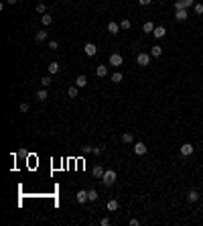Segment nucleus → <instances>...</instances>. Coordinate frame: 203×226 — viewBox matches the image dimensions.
Segmentation results:
<instances>
[{
	"label": "nucleus",
	"instance_id": "obj_20",
	"mask_svg": "<svg viewBox=\"0 0 203 226\" xmlns=\"http://www.w3.org/2000/svg\"><path fill=\"white\" fill-rule=\"evenodd\" d=\"M35 39H37V41H39V43H43V41L45 39H47V31H39V33H37V35H35Z\"/></svg>",
	"mask_w": 203,
	"mask_h": 226
},
{
	"label": "nucleus",
	"instance_id": "obj_25",
	"mask_svg": "<svg viewBox=\"0 0 203 226\" xmlns=\"http://www.w3.org/2000/svg\"><path fill=\"white\" fill-rule=\"evenodd\" d=\"M130 27H132V23H130V20H128V19H124V20H120V29H124V31H128V29H130Z\"/></svg>",
	"mask_w": 203,
	"mask_h": 226
},
{
	"label": "nucleus",
	"instance_id": "obj_21",
	"mask_svg": "<svg viewBox=\"0 0 203 226\" xmlns=\"http://www.w3.org/2000/svg\"><path fill=\"white\" fill-rule=\"evenodd\" d=\"M41 23H43V27H49V25H51V23H53V19H51V16H49L47 12H45V15L41 16Z\"/></svg>",
	"mask_w": 203,
	"mask_h": 226
},
{
	"label": "nucleus",
	"instance_id": "obj_16",
	"mask_svg": "<svg viewBox=\"0 0 203 226\" xmlns=\"http://www.w3.org/2000/svg\"><path fill=\"white\" fill-rule=\"evenodd\" d=\"M96 74L100 75V78H104V75H108V65H97Z\"/></svg>",
	"mask_w": 203,
	"mask_h": 226
},
{
	"label": "nucleus",
	"instance_id": "obj_33",
	"mask_svg": "<svg viewBox=\"0 0 203 226\" xmlns=\"http://www.w3.org/2000/svg\"><path fill=\"white\" fill-rule=\"evenodd\" d=\"M57 47H59V43H57V41H49V49H57Z\"/></svg>",
	"mask_w": 203,
	"mask_h": 226
},
{
	"label": "nucleus",
	"instance_id": "obj_17",
	"mask_svg": "<svg viewBox=\"0 0 203 226\" xmlns=\"http://www.w3.org/2000/svg\"><path fill=\"white\" fill-rule=\"evenodd\" d=\"M47 98H49L47 90H39V92H37V100H39V102H45Z\"/></svg>",
	"mask_w": 203,
	"mask_h": 226
},
{
	"label": "nucleus",
	"instance_id": "obj_27",
	"mask_svg": "<svg viewBox=\"0 0 203 226\" xmlns=\"http://www.w3.org/2000/svg\"><path fill=\"white\" fill-rule=\"evenodd\" d=\"M87 198H89V202H96L97 200V192L96 190H89V192H87Z\"/></svg>",
	"mask_w": 203,
	"mask_h": 226
},
{
	"label": "nucleus",
	"instance_id": "obj_31",
	"mask_svg": "<svg viewBox=\"0 0 203 226\" xmlns=\"http://www.w3.org/2000/svg\"><path fill=\"white\" fill-rule=\"evenodd\" d=\"M195 15H203V4H195Z\"/></svg>",
	"mask_w": 203,
	"mask_h": 226
},
{
	"label": "nucleus",
	"instance_id": "obj_1",
	"mask_svg": "<svg viewBox=\"0 0 203 226\" xmlns=\"http://www.w3.org/2000/svg\"><path fill=\"white\" fill-rule=\"evenodd\" d=\"M116 171H114V169H108L106 173H104V177H102V183H104V185L106 187H110V185H114V183H116Z\"/></svg>",
	"mask_w": 203,
	"mask_h": 226
},
{
	"label": "nucleus",
	"instance_id": "obj_14",
	"mask_svg": "<svg viewBox=\"0 0 203 226\" xmlns=\"http://www.w3.org/2000/svg\"><path fill=\"white\" fill-rule=\"evenodd\" d=\"M75 86H77V88H85V86H87V78H85V75H77Z\"/></svg>",
	"mask_w": 203,
	"mask_h": 226
},
{
	"label": "nucleus",
	"instance_id": "obj_2",
	"mask_svg": "<svg viewBox=\"0 0 203 226\" xmlns=\"http://www.w3.org/2000/svg\"><path fill=\"white\" fill-rule=\"evenodd\" d=\"M181 155H183V157H189V155H193V151H195V147L193 145H191V143H183V145H181Z\"/></svg>",
	"mask_w": 203,
	"mask_h": 226
},
{
	"label": "nucleus",
	"instance_id": "obj_12",
	"mask_svg": "<svg viewBox=\"0 0 203 226\" xmlns=\"http://www.w3.org/2000/svg\"><path fill=\"white\" fill-rule=\"evenodd\" d=\"M89 198H87V192L85 190H79L77 192V204H83V202H87Z\"/></svg>",
	"mask_w": 203,
	"mask_h": 226
},
{
	"label": "nucleus",
	"instance_id": "obj_34",
	"mask_svg": "<svg viewBox=\"0 0 203 226\" xmlns=\"http://www.w3.org/2000/svg\"><path fill=\"white\" fill-rule=\"evenodd\" d=\"M29 108H31V106H29L27 102H24V104H20V112H29Z\"/></svg>",
	"mask_w": 203,
	"mask_h": 226
},
{
	"label": "nucleus",
	"instance_id": "obj_11",
	"mask_svg": "<svg viewBox=\"0 0 203 226\" xmlns=\"http://www.w3.org/2000/svg\"><path fill=\"white\" fill-rule=\"evenodd\" d=\"M197 200H199V194L195 192V190H191V192L187 194V202H189V204H195Z\"/></svg>",
	"mask_w": 203,
	"mask_h": 226
},
{
	"label": "nucleus",
	"instance_id": "obj_18",
	"mask_svg": "<svg viewBox=\"0 0 203 226\" xmlns=\"http://www.w3.org/2000/svg\"><path fill=\"white\" fill-rule=\"evenodd\" d=\"M132 141H134V137H132V133H124V134H122V143H124V145H130Z\"/></svg>",
	"mask_w": 203,
	"mask_h": 226
},
{
	"label": "nucleus",
	"instance_id": "obj_29",
	"mask_svg": "<svg viewBox=\"0 0 203 226\" xmlns=\"http://www.w3.org/2000/svg\"><path fill=\"white\" fill-rule=\"evenodd\" d=\"M37 12H41V15H45V12H47V6H45L43 2H39V4H37Z\"/></svg>",
	"mask_w": 203,
	"mask_h": 226
},
{
	"label": "nucleus",
	"instance_id": "obj_23",
	"mask_svg": "<svg viewBox=\"0 0 203 226\" xmlns=\"http://www.w3.org/2000/svg\"><path fill=\"white\" fill-rule=\"evenodd\" d=\"M67 96L69 98H77V86H71V88L67 90Z\"/></svg>",
	"mask_w": 203,
	"mask_h": 226
},
{
	"label": "nucleus",
	"instance_id": "obj_7",
	"mask_svg": "<svg viewBox=\"0 0 203 226\" xmlns=\"http://www.w3.org/2000/svg\"><path fill=\"white\" fill-rule=\"evenodd\" d=\"M83 51H85V55H87V57H93V55L97 53V47H96L93 43H87L85 47H83Z\"/></svg>",
	"mask_w": 203,
	"mask_h": 226
},
{
	"label": "nucleus",
	"instance_id": "obj_37",
	"mask_svg": "<svg viewBox=\"0 0 203 226\" xmlns=\"http://www.w3.org/2000/svg\"><path fill=\"white\" fill-rule=\"evenodd\" d=\"M138 224H140V220H136V218H132V220H130V226H138Z\"/></svg>",
	"mask_w": 203,
	"mask_h": 226
},
{
	"label": "nucleus",
	"instance_id": "obj_22",
	"mask_svg": "<svg viewBox=\"0 0 203 226\" xmlns=\"http://www.w3.org/2000/svg\"><path fill=\"white\" fill-rule=\"evenodd\" d=\"M122 79H124V75H122L120 71H116V74H112V82H114V84H120Z\"/></svg>",
	"mask_w": 203,
	"mask_h": 226
},
{
	"label": "nucleus",
	"instance_id": "obj_9",
	"mask_svg": "<svg viewBox=\"0 0 203 226\" xmlns=\"http://www.w3.org/2000/svg\"><path fill=\"white\" fill-rule=\"evenodd\" d=\"M187 16H189V12L185 8H181V10H175V19L177 20H181V23H183V20H187Z\"/></svg>",
	"mask_w": 203,
	"mask_h": 226
},
{
	"label": "nucleus",
	"instance_id": "obj_19",
	"mask_svg": "<svg viewBox=\"0 0 203 226\" xmlns=\"http://www.w3.org/2000/svg\"><path fill=\"white\" fill-rule=\"evenodd\" d=\"M59 71V63L57 61H51V63H49V74L53 75V74H57Z\"/></svg>",
	"mask_w": 203,
	"mask_h": 226
},
{
	"label": "nucleus",
	"instance_id": "obj_10",
	"mask_svg": "<svg viewBox=\"0 0 203 226\" xmlns=\"http://www.w3.org/2000/svg\"><path fill=\"white\" fill-rule=\"evenodd\" d=\"M146 151H148V149H146L144 143H136L134 145V153L136 155H146Z\"/></svg>",
	"mask_w": 203,
	"mask_h": 226
},
{
	"label": "nucleus",
	"instance_id": "obj_6",
	"mask_svg": "<svg viewBox=\"0 0 203 226\" xmlns=\"http://www.w3.org/2000/svg\"><path fill=\"white\" fill-rule=\"evenodd\" d=\"M164 35H167V29H164L163 25L155 27V31H152V37H155V39H163Z\"/></svg>",
	"mask_w": 203,
	"mask_h": 226
},
{
	"label": "nucleus",
	"instance_id": "obj_35",
	"mask_svg": "<svg viewBox=\"0 0 203 226\" xmlns=\"http://www.w3.org/2000/svg\"><path fill=\"white\" fill-rule=\"evenodd\" d=\"M100 224H102V226H110V218H102Z\"/></svg>",
	"mask_w": 203,
	"mask_h": 226
},
{
	"label": "nucleus",
	"instance_id": "obj_15",
	"mask_svg": "<svg viewBox=\"0 0 203 226\" xmlns=\"http://www.w3.org/2000/svg\"><path fill=\"white\" fill-rule=\"evenodd\" d=\"M150 55H152V57H160V55H163V47H160V45H155V47L150 49Z\"/></svg>",
	"mask_w": 203,
	"mask_h": 226
},
{
	"label": "nucleus",
	"instance_id": "obj_8",
	"mask_svg": "<svg viewBox=\"0 0 203 226\" xmlns=\"http://www.w3.org/2000/svg\"><path fill=\"white\" fill-rule=\"evenodd\" d=\"M108 31H110V35H118V33H120V23L110 20V23H108Z\"/></svg>",
	"mask_w": 203,
	"mask_h": 226
},
{
	"label": "nucleus",
	"instance_id": "obj_39",
	"mask_svg": "<svg viewBox=\"0 0 203 226\" xmlns=\"http://www.w3.org/2000/svg\"><path fill=\"white\" fill-rule=\"evenodd\" d=\"M65 2H71V0H65Z\"/></svg>",
	"mask_w": 203,
	"mask_h": 226
},
{
	"label": "nucleus",
	"instance_id": "obj_24",
	"mask_svg": "<svg viewBox=\"0 0 203 226\" xmlns=\"http://www.w3.org/2000/svg\"><path fill=\"white\" fill-rule=\"evenodd\" d=\"M104 173H106V171H104L100 165H97V167H93V177H100V179H102V177H104Z\"/></svg>",
	"mask_w": 203,
	"mask_h": 226
},
{
	"label": "nucleus",
	"instance_id": "obj_32",
	"mask_svg": "<svg viewBox=\"0 0 203 226\" xmlns=\"http://www.w3.org/2000/svg\"><path fill=\"white\" fill-rule=\"evenodd\" d=\"M102 153H104V147H93V155H102Z\"/></svg>",
	"mask_w": 203,
	"mask_h": 226
},
{
	"label": "nucleus",
	"instance_id": "obj_3",
	"mask_svg": "<svg viewBox=\"0 0 203 226\" xmlns=\"http://www.w3.org/2000/svg\"><path fill=\"white\" fill-rule=\"evenodd\" d=\"M136 63L142 65V67H146V65L150 63V55L148 53H138L136 55Z\"/></svg>",
	"mask_w": 203,
	"mask_h": 226
},
{
	"label": "nucleus",
	"instance_id": "obj_36",
	"mask_svg": "<svg viewBox=\"0 0 203 226\" xmlns=\"http://www.w3.org/2000/svg\"><path fill=\"white\" fill-rule=\"evenodd\" d=\"M138 2H140V6H148L152 0H138Z\"/></svg>",
	"mask_w": 203,
	"mask_h": 226
},
{
	"label": "nucleus",
	"instance_id": "obj_26",
	"mask_svg": "<svg viewBox=\"0 0 203 226\" xmlns=\"http://www.w3.org/2000/svg\"><path fill=\"white\" fill-rule=\"evenodd\" d=\"M142 29H144V33H150V35H152V31H155V25H152V23H144V27H142Z\"/></svg>",
	"mask_w": 203,
	"mask_h": 226
},
{
	"label": "nucleus",
	"instance_id": "obj_38",
	"mask_svg": "<svg viewBox=\"0 0 203 226\" xmlns=\"http://www.w3.org/2000/svg\"><path fill=\"white\" fill-rule=\"evenodd\" d=\"M6 2H8V4H16V2H19V0H6Z\"/></svg>",
	"mask_w": 203,
	"mask_h": 226
},
{
	"label": "nucleus",
	"instance_id": "obj_30",
	"mask_svg": "<svg viewBox=\"0 0 203 226\" xmlns=\"http://www.w3.org/2000/svg\"><path fill=\"white\" fill-rule=\"evenodd\" d=\"M81 151H83V155H89V153H93V147H89V145H85V147H83Z\"/></svg>",
	"mask_w": 203,
	"mask_h": 226
},
{
	"label": "nucleus",
	"instance_id": "obj_4",
	"mask_svg": "<svg viewBox=\"0 0 203 226\" xmlns=\"http://www.w3.org/2000/svg\"><path fill=\"white\" fill-rule=\"evenodd\" d=\"M122 61H124V59H122L120 53H112L110 55V65H112V67H120Z\"/></svg>",
	"mask_w": 203,
	"mask_h": 226
},
{
	"label": "nucleus",
	"instance_id": "obj_5",
	"mask_svg": "<svg viewBox=\"0 0 203 226\" xmlns=\"http://www.w3.org/2000/svg\"><path fill=\"white\" fill-rule=\"evenodd\" d=\"M191 4H193V0H177L175 2V10H181V8H191Z\"/></svg>",
	"mask_w": 203,
	"mask_h": 226
},
{
	"label": "nucleus",
	"instance_id": "obj_13",
	"mask_svg": "<svg viewBox=\"0 0 203 226\" xmlns=\"http://www.w3.org/2000/svg\"><path fill=\"white\" fill-rule=\"evenodd\" d=\"M118 206H120V204H118L116 200H108V204H106L108 212H116V210H118Z\"/></svg>",
	"mask_w": 203,
	"mask_h": 226
},
{
	"label": "nucleus",
	"instance_id": "obj_28",
	"mask_svg": "<svg viewBox=\"0 0 203 226\" xmlns=\"http://www.w3.org/2000/svg\"><path fill=\"white\" fill-rule=\"evenodd\" d=\"M41 84H43L45 88H47V86H51V84H53V79H51V75H47V78H43V79H41Z\"/></svg>",
	"mask_w": 203,
	"mask_h": 226
}]
</instances>
